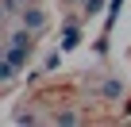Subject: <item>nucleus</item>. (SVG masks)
<instances>
[{
  "mask_svg": "<svg viewBox=\"0 0 131 127\" xmlns=\"http://www.w3.org/2000/svg\"><path fill=\"white\" fill-rule=\"evenodd\" d=\"M42 23H46V19H42V12H39V8H31V12L23 8V27H27L31 35H35V31H42Z\"/></svg>",
  "mask_w": 131,
  "mask_h": 127,
  "instance_id": "1",
  "label": "nucleus"
},
{
  "mask_svg": "<svg viewBox=\"0 0 131 127\" xmlns=\"http://www.w3.org/2000/svg\"><path fill=\"white\" fill-rule=\"evenodd\" d=\"M16 73H19V70H16V66H12V62H8V58H4V54H0V85H8V81H12V77H16Z\"/></svg>",
  "mask_w": 131,
  "mask_h": 127,
  "instance_id": "2",
  "label": "nucleus"
},
{
  "mask_svg": "<svg viewBox=\"0 0 131 127\" xmlns=\"http://www.w3.org/2000/svg\"><path fill=\"white\" fill-rule=\"evenodd\" d=\"M62 46H66V50H70V46H77V31H73V23L66 27V39H62Z\"/></svg>",
  "mask_w": 131,
  "mask_h": 127,
  "instance_id": "3",
  "label": "nucleus"
},
{
  "mask_svg": "<svg viewBox=\"0 0 131 127\" xmlns=\"http://www.w3.org/2000/svg\"><path fill=\"white\" fill-rule=\"evenodd\" d=\"M77 119H81L77 112H62V116H58V123H77Z\"/></svg>",
  "mask_w": 131,
  "mask_h": 127,
  "instance_id": "4",
  "label": "nucleus"
},
{
  "mask_svg": "<svg viewBox=\"0 0 131 127\" xmlns=\"http://www.w3.org/2000/svg\"><path fill=\"white\" fill-rule=\"evenodd\" d=\"M104 96H119V81H108L104 85Z\"/></svg>",
  "mask_w": 131,
  "mask_h": 127,
  "instance_id": "5",
  "label": "nucleus"
},
{
  "mask_svg": "<svg viewBox=\"0 0 131 127\" xmlns=\"http://www.w3.org/2000/svg\"><path fill=\"white\" fill-rule=\"evenodd\" d=\"M19 4H23V0H0V8H4V12H16Z\"/></svg>",
  "mask_w": 131,
  "mask_h": 127,
  "instance_id": "6",
  "label": "nucleus"
},
{
  "mask_svg": "<svg viewBox=\"0 0 131 127\" xmlns=\"http://www.w3.org/2000/svg\"><path fill=\"white\" fill-rule=\"evenodd\" d=\"M100 4H104V0H85V12H89V16H93V12H96V8H100Z\"/></svg>",
  "mask_w": 131,
  "mask_h": 127,
  "instance_id": "7",
  "label": "nucleus"
}]
</instances>
